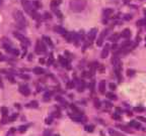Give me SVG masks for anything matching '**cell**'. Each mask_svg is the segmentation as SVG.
Wrapping results in <instances>:
<instances>
[{
	"label": "cell",
	"instance_id": "d6a6232c",
	"mask_svg": "<svg viewBox=\"0 0 146 136\" xmlns=\"http://www.w3.org/2000/svg\"><path fill=\"white\" fill-rule=\"evenodd\" d=\"M125 18H126V19H131V18H132V16H131V15L130 16H129V15H126Z\"/></svg>",
	"mask_w": 146,
	"mask_h": 136
},
{
	"label": "cell",
	"instance_id": "6da1fadb",
	"mask_svg": "<svg viewBox=\"0 0 146 136\" xmlns=\"http://www.w3.org/2000/svg\"><path fill=\"white\" fill-rule=\"evenodd\" d=\"M71 11L81 12L86 7V0H70L69 3Z\"/></svg>",
	"mask_w": 146,
	"mask_h": 136
},
{
	"label": "cell",
	"instance_id": "4fadbf2b",
	"mask_svg": "<svg viewBox=\"0 0 146 136\" xmlns=\"http://www.w3.org/2000/svg\"><path fill=\"white\" fill-rule=\"evenodd\" d=\"M5 50L8 52H11L13 54H18V50L14 48H11V46H8V45H5Z\"/></svg>",
	"mask_w": 146,
	"mask_h": 136
},
{
	"label": "cell",
	"instance_id": "cb8c5ba5",
	"mask_svg": "<svg viewBox=\"0 0 146 136\" xmlns=\"http://www.w3.org/2000/svg\"><path fill=\"white\" fill-rule=\"evenodd\" d=\"M137 25H140V26L146 25V19H140V20H138L137 21Z\"/></svg>",
	"mask_w": 146,
	"mask_h": 136
},
{
	"label": "cell",
	"instance_id": "484cf974",
	"mask_svg": "<svg viewBox=\"0 0 146 136\" xmlns=\"http://www.w3.org/2000/svg\"><path fill=\"white\" fill-rule=\"evenodd\" d=\"M134 111L135 112H143L144 111V108H143V107H135Z\"/></svg>",
	"mask_w": 146,
	"mask_h": 136
},
{
	"label": "cell",
	"instance_id": "1f68e13d",
	"mask_svg": "<svg viewBox=\"0 0 146 136\" xmlns=\"http://www.w3.org/2000/svg\"><path fill=\"white\" fill-rule=\"evenodd\" d=\"M0 87H1V88H3V83H2V80H1V78H0Z\"/></svg>",
	"mask_w": 146,
	"mask_h": 136
},
{
	"label": "cell",
	"instance_id": "83f0119b",
	"mask_svg": "<svg viewBox=\"0 0 146 136\" xmlns=\"http://www.w3.org/2000/svg\"><path fill=\"white\" fill-rule=\"evenodd\" d=\"M109 86H110V89H111L112 91H115V90H116V88H117L116 84H114V83H111Z\"/></svg>",
	"mask_w": 146,
	"mask_h": 136
},
{
	"label": "cell",
	"instance_id": "2e32d148",
	"mask_svg": "<svg viewBox=\"0 0 146 136\" xmlns=\"http://www.w3.org/2000/svg\"><path fill=\"white\" fill-rule=\"evenodd\" d=\"M113 12H114V10H113L112 8H107L105 9V11H104V14H105L106 17H110V16L112 15Z\"/></svg>",
	"mask_w": 146,
	"mask_h": 136
},
{
	"label": "cell",
	"instance_id": "d6986e66",
	"mask_svg": "<svg viewBox=\"0 0 146 136\" xmlns=\"http://www.w3.org/2000/svg\"><path fill=\"white\" fill-rule=\"evenodd\" d=\"M130 126L138 129V128H140V127H141V125H140V123L138 122V121H132V122H130Z\"/></svg>",
	"mask_w": 146,
	"mask_h": 136
},
{
	"label": "cell",
	"instance_id": "4dcf8cb0",
	"mask_svg": "<svg viewBox=\"0 0 146 136\" xmlns=\"http://www.w3.org/2000/svg\"><path fill=\"white\" fill-rule=\"evenodd\" d=\"M113 117H114L115 119H120V116H119V115H116V114H114V115H113Z\"/></svg>",
	"mask_w": 146,
	"mask_h": 136
},
{
	"label": "cell",
	"instance_id": "52a82bcc",
	"mask_svg": "<svg viewBox=\"0 0 146 136\" xmlns=\"http://www.w3.org/2000/svg\"><path fill=\"white\" fill-rule=\"evenodd\" d=\"M96 32H98V29H96V28H92V29L89 31V33H88V41H89V43H91L92 41H94V39H96Z\"/></svg>",
	"mask_w": 146,
	"mask_h": 136
},
{
	"label": "cell",
	"instance_id": "e0dca14e",
	"mask_svg": "<svg viewBox=\"0 0 146 136\" xmlns=\"http://www.w3.org/2000/svg\"><path fill=\"white\" fill-rule=\"evenodd\" d=\"M71 119L74 121H76V122H82V120H83V117L82 116H75V115H71L70 116Z\"/></svg>",
	"mask_w": 146,
	"mask_h": 136
},
{
	"label": "cell",
	"instance_id": "277c9868",
	"mask_svg": "<svg viewBox=\"0 0 146 136\" xmlns=\"http://www.w3.org/2000/svg\"><path fill=\"white\" fill-rule=\"evenodd\" d=\"M13 18L19 26H23V27L25 26L27 21H25V15H23L21 11H19V10H15V11L13 12Z\"/></svg>",
	"mask_w": 146,
	"mask_h": 136
},
{
	"label": "cell",
	"instance_id": "8992f818",
	"mask_svg": "<svg viewBox=\"0 0 146 136\" xmlns=\"http://www.w3.org/2000/svg\"><path fill=\"white\" fill-rule=\"evenodd\" d=\"M19 92L25 96H29L31 94L30 88H29L27 85H21V86L19 87Z\"/></svg>",
	"mask_w": 146,
	"mask_h": 136
},
{
	"label": "cell",
	"instance_id": "9a60e30c",
	"mask_svg": "<svg viewBox=\"0 0 146 136\" xmlns=\"http://www.w3.org/2000/svg\"><path fill=\"white\" fill-rule=\"evenodd\" d=\"M54 31L58 32V33L64 34L65 32H66V30L64 29L63 27H61V26H55V27H54Z\"/></svg>",
	"mask_w": 146,
	"mask_h": 136
},
{
	"label": "cell",
	"instance_id": "5b68a950",
	"mask_svg": "<svg viewBox=\"0 0 146 136\" xmlns=\"http://www.w3.org/2000/svg\"><path fill=\"white\" fill-rule=\"evenodd\" d=\"M36 50L38 54H43L46 52V46L44 45L43 41H36Z\"/></svg>",
	"mask_w": 146,
	"mask_h": 136
},
{
	"label": "cell",
	"instance_id": "8fae6325",
	"mask_svg": "<svg viewBox=\"0 0 146 136\" xmlns=\"http://www.w3.org/2000/svg\"><path fill=\"white\" fill-rule=\"evenodd\" d=\"M14 36H15V37H17V39H19L21 41H23V42L29 43V39H27V37H25L23 35H21V34H19V33H14Z\"/></svg>",
	"mask_w": 146,
	"mask_h": 136
},
{
	"label": "cell",
	"instance_id": "ba28073f",
	"mask_svg": "<svg viewBox=\"0 0 146 136\" xmlns=\"http://www.w3.org/2000/svg\"><path fill=\"white\" fill-rule=\"evenodd\" d=\"M109 52H110V45L106 44L105 48H104L103 52H102V54H100V57L103 58V59H106V58L109 56Z\"/></svg>",
	"mask_w": 146,
	"mask_h": 136
},
{
	"label": "cell",
	"instance_id": "3957f363",
	"mask_svg": "<svg viewBox=\"0 0 146 136\" xmlns=\"http://www.w3.org/2000/svg\"><path fill=\"white\" fill-rule=\"evenodd\" d=\"M112 63L114 65V68H115V71H116V75L118 77L119 80H121V71H122V63H121V61L119 59L118 56H114L112 60Z\"/></svg>",
	"mask_w": 146,
	"mask_h": 136
},
{
	"label": "cell",
	"instance_id": "5bb4252c",
	"mask_svg": "<svg viewBox=\"0 0 146 136\" xmlns=\"http://www.w3.org/2000/svg\"><path fill=\"white\" fill-rule=\"evenodd\" d=\"M109 134L111 136H125L124 134L120 133V132H118L117 130H114V129H109Z\"/></svg>",
	"mask_w": 146,
	"mask_h": 136
},
{
	"label": "cell",
	"instance_id": "ac0fdd59",
	"mask_svg": "<svg viewBox=\"0 0 146 136\" xmlns=\"http://www.w3.org/2000/svg\"><path fill=\"white\" fill-rule=\"evenodd\" d=\"M60 3H61V0H53L52 2H51V7H52V9L57 8V6Z\"/></svg>",
	"mask_w": 146,
	"mask_h": 136
},
{
	"label": "cell",
	"instance_id": "7402d4cb",
	"mask_svg": "<svg viewBox=\"0 0 146 136\" xmlns=\"http://www.w3.org/2000/svg\"><path fill=\"white\" fill-rule=\"evenodd\" d=\"M43 39L46 41V43H48L49 45H51V46L53 45V42H52V41L50 39V37H48V36H44Z\"/></svg>",
	"mask_w": 146,
	"mask_h": 136
},
{
	"label": "cell",
	"instance_id": "ffe728a7",
	"mask_svg": "<svg viewBox=\"0 0 146 136\" xmlns=\"http://www.w3.org/2000/svg\"><path fill=\"white\" fill-rule=\"evenodd\" d=\"M34 72L36 73V75H42V74H44V73H45V71H44L42 68H35Z\"/></svg>",
	"mask_w": 146,
	"mask_h": 136
},
{
	"label": "cell",
	"instance_id": "4316f807",
	"mask_svg": "<svg viewBox=\"0 0 146 136\" xmlns=\"http://www.w3.org/2000/svg\"><path fill=\"white\" fill-rule=\"evenodd\" d=\"M118 39H119V34H114V35L111 36V41H117Z\"/></svg>",
	"mask_w": 146,
	"mask_h": 136
},
{
	"label": "cell",
	"instance_id": "f546056e",
	"mask_svg": "<svg viewBox=\"0 0 146 136\" xmlns=\"http://www.w3.org/2000/svg\"><path fill=\"white\" fill-rule=\"evenodd\" d=\"M138 120H142V121H145V122H146V118H144V117H138Z\"/></svg>",
	"mask_w": 146,
	"mask_h": 136
},
{
	"label": "cell",
	"instance_id": "f1b7e54d",
	"mask_svg": "<svg viewBox=\"0 0 146 136\" xmlns=\"http://www.w3.org/2000/svg\"><path fill=\"white\" fill-rule=\"evenodd\" d=\"M133 73H134V71H130V70H128V76L133 75Z\"/></svg>",
	"mask_w": 146,
	"mask_h": 136
},
{
	"label": "cell",
	"instance_id": "603a6c76",
	"mask_svg": "<svg viewBox=\"0 0 146 136\" xmlns=\"http://www.w3.org/2000/svg\"><path fill=\"white\" fill-rule=\"evenodd\" d=\"M94 129V125H87V126H85V130H86L87 132H92Z\"/></svg>",
	"mask_w": 146,
	"mask_h": 136
},
{
	"label": "cell",
	"instance_id": "7a4b0ae2",
	"mask_svg": "<svg viewBox=\"0 0 146 136\" xmlns=\"http://www.w3.org/2000/svg\"><path fill=\"white\" fill-rule=\"evenodd\" d=\"M23 5L29 13L32 11H36V9L41 7V4L38 1H30V0H23Z\"/></svg>",
	"mask_w": 146,
	"mask_h": 136
},
{
	"label": "cell",
	"instance_id": "30bf717a",
	"mask_svg": "<svg viewBox=\"0 0 146 136\" xmlns=\"http://www.w3.org/2000/svg\"><path fill=\"white\" fill-rule=\"evenodd\" d=\"M121 36H122V37H124V39H129V37L131 36L130 29H128V28L124 29L123 31H122V33H121Z\"/></svg>",
	"mask_w": 146,
	"mask_h": 136
},
{
	"label": "cell",
	"instance_id": "44dd1931",
	"mask_svg": "<svg viewBox=\"0 0 146 136\" xmlns=\"http://www.w3.org/2000/svg\"><path fill=\"white\" fill-rule=\"evenodd\" d=\"M78 91H83V88H84V83H83V81H79L78 82Z\"/></svg>",
	"mask_w": 146,
	"mask_h": 136
},
{
	"label": "cell",
	"instance_id": "e575fe53",
	"mask_svg": "<svg viewBox=\"0 0 146 136\" xmlns=\"http://www.w3.org/2000/svg\"><path fill=\"white\" fill-rule=\"evenodd\" d=\"M1 3H2V0H0V4H1Z\"/></svg>",
	"mask_w": 146,
	"mask_h": 136
},
{
	"label": "cell",
	"instance_id": "7c38bea8",
	"mask_svg": "<svg viewBox=\"0 0 146 136\" xmlns=\"http://www.w3.org/2000/svg\"><path fill=\"white\" fill-rule=\"evenodd\" d=\"M98 89H100V93H105L106 92V82L105 81H100V85H98Z\"/></svg>",
	"mask_w": 146,
	"mask_h": 136
},
{
	"label": "cell",
	"instance_id": "9c48e42d",
	"mask_svg": "<svg viewBox=\"0 0 146 136\" xmlns=\"http://www.w3.org/2000/svg\"><path fill=\"white\" fill-rule=\"evenodd\" d=\"M107 32H108V30H106V29L102 32V34H100V39H98V41H96V44H98V45L103 44V41H104V39H105V36H106V34H107Z\"/></svg>",
	"mask_w": 146,
	"mask_h": 136
},
{
	"label": "cell",
	"instance_id": "836d02e7",
	"mask_svg": "<svg viewBox=\"0 0 146 136\" xmlns=\"http://www.w3.org/2000/svg\"><path fill=\"white\" fill-rule=\"evenodd\" d=\"M144 14H145V15H146V8L144 9Z\"/></svg>",
	"mask_w": 146,
	"mask_h": 136
},
{
	"label": "cell",
	"instance_id": "d4e9b609",
	"mask_svg": "<svg viewBox=\"0 0 146 136\" xmlns=\"http://www.w3.org/2000/svg\"><path fill=\"white\" fill-rule=\"evenodd\" d=\"M107 96L110 98V99H112V100H116L117 99L116 95H115V94H113V93H107Z\"/></svg>",
	"mask_w": 146,
	"mask_h": 136
}]
</instances>
